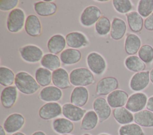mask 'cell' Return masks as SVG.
<instances>
[{"mask_svg": "<svg viewBox=\"0 0 153 135\" xmlns=\"http://www.w3.org/2000/svg\"><path fill=\"white\" fill-rule=\"evenodd\" d=\"M35 80L40 86H48L52 81V73L50 70L44 67H39L36 70Z\"/></svg>", "mask_w": 153, "mask_h": 135, "instance_id": "cell-33", "label": "cell"}, {"mask_svg": "<svg viewBox=\"0 0 153 135\" xmlns=\"http://www.w3.org/2000/svg\"><path fill=\"white\" fill-rule=\"evenodd\" d=\"M60 135H72V134H60Z\"/></svg>", "mask_w": 153, "mask_h": 135, "instance_id": "cell-50", "label": "cell"}, {"mask_svg": "<svg viewBox=\"0 0 153 135\" xmlns=\"http://www.w3.org/2000/svg\"><path fill=\"white\" fill-rule=\"evenodd\" d=\"M82 135H92V134H90V133H84V134H83Z\"/></svg>", "mask_w": 153, "mask_h": 135, "instance_id": "cell-49", "label": "cell"}, {"mask_svg": "<svg viewBox=\"0 0 153 135\" xmlns=\"http://www.w3.org/2000/svg\"><path fill=\"white\" fill-rule=\"evenodd\" d=\"M33 9L38 15L41 17H48L56 14L57 6L53 1H41L34 4Z\"/></svg>", "mask_w": 153, "mask_h": 135, "instance_id": "cell-21", "label": "cell"}, {"mask_svg": "<svg viewBox=\"0 0 153 135\" xmlns=\"http://www.w3.org/2000/svg\"><path fill=\"white\" fill-rule=\"evenodd\" d=\"M99 122V117L94 110H88L83 117L80 129L85 131H90L94 129Z\"/></svg>", "mask_w": 153, "mask_h": 135, "instance_id": "cell-30", "label": "cell"}, {"mask_svg": "<svg viewBox=\"0 0 153 135\" xmlns=\"http://www.w3.org/2000/svg\"><path fill=\"white\" fill-rule=\"evenodd\" d=\"M112 115L115 120L122 125L132 123L134 121V115L132 112L124 106L114 109Z\"/></svg>", "mask_w": 153, "mask_h": 135, "instance_id": "cell-27", "label": "cell"}, {"mask_svg": "<svg viewBox=\"0 0 153 135\" xmlns=\"http://www.w3.org/2000/svg\"><path fill=\"white\" fill-rule=\"evenodd\" d=\"M52 82L54 86L62 89L71 87L69 74L68 71L63 68H59L52 73Z\"/></svg>", "mask_w": 153, "mask_h": 135, "instance_id": "cell-17", "label": "cell"}, {"mask_svg": "<svg viewBox=\"0 0 153 135\" xmlns=\"http://www.w3.org/2000/svg\"><path fill=\"white\" fill-rule=\"evenodd\" d=\"M98 135H111V134H108V133H100V134H99Z\"/></svg>", "mask_w": 153, "mask_h": 135, "instance_id": "cell-48", "label": "cell"}, {"mask_svg": "<svg viewBox=\"0 0 153 135\" xmlns=\"http://www.w3.org/2000/svg\"><path fill=\"white\" fill-rule=\"evenodd\" d=\"M144 27L148 31H153V12L144 20Z\"/></svg>", "mask_w": 153, "mask_h": 135, "instance_id": "cell-41", "label": "cell"}, {"mask_svg": "<svg viewBox=\"0 0 153 135\" xmlns=\"http://www.w3.org/2000/svg\"><path fill=\"white\" fill-rule=\"evenodd\" d=\"M25 30L26 33L30 36H39L41 34L42 27L39 18L34 14L29 15L26 19Z\"/></svg>", "mask_w": 153, "mask_h": 135, "instance_id": "cell-20", "label": "cell"}, {"mask_svg": "<svg viewBox=\"0 0 153 135\" xmlns=\"http://www.w3.org/2000/svg\"><path fill=\"white\" fill-rule=\"evenodd\" d=\"M11 135H26L25 133H22V132H20V131H18L17 133H13Z\"/></svg>", "mask_w": 153, "mask_h": 135, "instance_id": "cell-46", "label": "cell"}, {"mask_svg": "<svg viewBox=\"0 0 153 135\" xmlns=\"http://www.w3.org/2000/svg\"><path fill=\"white\" fill-rule=\"evenodd\" d=\"M16 75L9 68L1 66L0 67V84L5 87L11 86L15 81Z\"/></svg>", "mask_w": 153, "mask_h": 135, "instance_id": "cell-34", "label": "cell"}, {"mask_svg": "<svg viewBox=\"0 0 153 135\" xmlns=\"http://www.w3.org/2000/svg\"><path fill=\"white\" fill-rule=\"evenodd\" d=\"M93 108L99 117V123L107 120L111 114V107L106 99L103 97L96 98L93 102Z\"/></svg>", "mask_w": 153, "mask_h": 135, "instance_id": "cell-12", "label": "cell"}, {"mask_svg": "<svg viewBox=\"0 0 153 135\" xmlns=\"http://www.w3.org/2000/svg\"><path fill=\"white\" fill-rule=\"evenodd\" d=\"M149 82V70L136 73L130 80L129 87L133 92H140L148 86Z\"/></svg>", "mask_w": 153, "mask_h": 135, "instance_id": "cell-9", "label": "cell"}, {"mask_svg": "<svg viewBox=\"0 0 153 135\" xmlns=\"http://www.w3.org/2000/svg\"><path fill=\"white\" fill-rule=\"evenodd\" d=\"M111 29V23L109 18L105 16H102L95 24V31L97 34L101 36L107 35Z\"/></svg>", "mask_w": 153, "mask_h": 135, "instance_id": "cell-36", "label": "cell"}, {"mask_svg": "<svg viewBox=\"0 0 153 135\" xmlns=\"http://www.w3.org/2000/svg\"><path fill=\"white\" fill-rule=\"evenodd\" d=\"M148 96L143 92H135L129 96L125 107L131 112L142 111L146 106Z\"/></svg>", "mask_w": 153, "mask_h": 135, "instance_id": "cell-7", "label": "cell"}, {"mask_svg": "<svg viewBox=\"0 0 153 135\" xmlns=\"http://www.w3.org/2000/svg\"><path fill=\"white\" fill-rule=\"evenodd\" d=\"M18 0H0V10L2 11L13 10L17 6Z\"/></svg>", "mask_w": 153, "mask_h": 135, "instance_id": "cell-40", "label": "cell"}, {"mask_svg": "<svg viewBox=\"0 0 153 135\" xmlns=\"http://www.w3.org/2000/svg\"><path fill=\"white\" fill-rule=\"evenodd\" d=\"M126 16L128 27L131 32L139 33L142 30L144 26V21L143 17L137 11H131L126 14Z\"/></svg>", "mask_w": 153, "mask_h": 135, "instance_id": "cell-28", "label": "cell"}, {"mask_svg": "<svg viewBox=\"0 0 153 135\" xmlns=\"http://www.w3.org/2000/svg\"><path fill=\"white\" fill-rule=\"evenodd\" d=\"M149 78H150V81L153 84V68H152L149 71Z\"/></svg>", "mask_w": 153, "mask_h": 135, "instance_id": "cell-45", "label": "cell"}, {"mask_svg": "<svg viewBox=\"0 0 153 135\" xmlns=\"http://www.w3.org/2000/svg\"><path fill=\"white\" fill-rule=\"evenodd\" d=\"M31 135H47L45 134V132L41 131V130H38V131H36L34 133H33Z\"/></svg>", "mask_w": 153, "mask_h": 135, "instance_id": "cell-43", "label": "cell"}, {"mask_svg": "<svg viewBox=\"0 0 153 135\" xmlns=\"http://www.w3.org/2000/svg\"><path fill=\"white\" fill-rule=\"evenodd\" d=\"M95 2H108L109 1H107V0H96L94 1Z\"/></svg>", "mask_w": 153, "mask_h": 135, "instance_id": "cell-47", "label": "cell"}, {"mask_svg": "<svg viewBox=\"0 0 153 135\" xmlns=\"http://www.w3.org/2000/svg\"><path fill=\"white\" fill-rule=\"evenodd\" d=\"M134 122L142 127L153 128V112L143 109L133 114Z\"/></svg>", "mask_w": 153, "mask_h": 135, "instance_id": "cell-29", "label": "cell"}, {"mask_svg": "<svg viewBox=\"0 0 153 135\" xmlns=\"http://www.w3.org/2000/svg\"><path fill=\"white\" fill-rule=\"evenodd\" d=\"M127 26L125 21L118 17H114L111 22V37L115 40H121L125 35Z\"/></svg>", "mask_w": 153, "mask_h": 135, "instance_id": "cell-22", "label": "cell"}, {"mask_svg": "<svg viewBox=\"0 0 153 135\" xmlns=\"http://www.w3.org/2000/svg\"><path fill=\"white\" fill-rule=\"evenodd\" d=\"M6 131L2 125L0 126V135H6Z\"/></svg>", "mask_w": 153, "mask_h": 135, "instance_id": "cell-44", "label": "cell"}, {"mask_svg": "<svg viewBox=\"0 0 153 135\" xmlns=\"http://www.w3.org/2000/svg\"><path fill=\"white\" fill-rule=\"evenodd\" d=\"M62 114V106L57 102H47L42 105L38 115L43 120H50L57 118Z\"/></svg>", "mask_w": 153, "mask_h": 135, "instance_id": "cell-11", "label": "cell"}, {"mask_svg": "<svg viewBox=\"0 0 153 135\" xmlns=\"http://www.w3.org/2000/svg\"><path fill=\"white\" fill-rule=\"evenodd\" d=\"M88 98V90L85 87L82 86L75 87L70 95L71 103L81 108L86 105Z\"/></svg>", "mask_w": 153, "mask_h": 135, "instance_id": "cell-18", "label": "cell"}, {"mask_svg": "<svg viewBox=\"0 0 153 135\" xmlns=\"http://www.w3.org/2000/svg\"><path fill=\"white\" fill-rule=\"evenodd\" d=\"M41 64L44 68L54 71L60 68L61 61L57 55L49 53L43 56L41 60Z\"/></svg>", "mask_w": 153, "mask_h": 135, "instance_id": "cell-32", "label": "cell"}, {"mask_svg": "<svg viewBox=\"0 0 153 135\" xmlns=\"http://www.w3.org/2000/svg\"><path fill=\"white\" fill-rule=\"evenodd\" d=\"M18 98V90L14 86L4 87L1 93V102L5 109L11 108L16 103Z\"/></svg>", "mask_w": 153, "mask_h": 135, "instance_id": "cell-15", "label": "cell"}, {"mask_svg": "<svg viewBox=\"0 0 153 135\" xmlns=\"http://www.w3.org/2000/svg\"><path fill=\"white\" fill-rule=\"evenodd\" d=\"M119 87V82L114 77H105L101 79L96 84V95L97 96H106Z\"/></svg>", "mask_w": 153, "mask_h": 135, "instance_id": "cell-8", "label": "cell"}, {"mask_svg": "<svg viewBox=\"0 0 153 135\" xmlns=\"http://www.w3.org/2000/svg\"><path fill=\"white\" fill-rule=\"evenodd\" d=\"M26 15L24 11L21 8H15L11 10L7 17V28L11 33L20 32L25 25Z\"/></svg>", "mask_w": 153, "mask_h": 135, "instance_id": "cell-3", "label": "cell"}, {"mask_svg": "<svg viewBox=\"0 0 153 135\" xmlns=\"http://www.w3.org/2000/svg\"><path fill=\"white\" fill-rule=\"evenodd\" d=\"M146 108V109L153 112V95L148 98Z\"/></svg>", "mask_w": 153, "mask_h": 135, "instance_id": "cell-42", "label": "cell"}, {"mask_svg": "<svg viewBox=\"0 0 153 135\" xmlns=\"http://www.w3.org/2000/svg\"><path fill=\"white\" fill-rule=\"evenodd\" d=\"M65 39L67 45L70 48L78 49L87 46L89 44L86 36L79 32H72L67 34Z\"/></svg>", "mask_w": 153, "mask_h": 135, "instance_id": "cell-16", "label": "cell"}, {"mask_svg": "<svg viewBox=\"0 0 153 135\" xmlns=\"http://www.w3.org/2000/svg\"><path fill=\"white\" fill-rule=\"evenodd\" d=\"M112 5L115 10L120 14H127L131 11L133 5L130 0H113Z\"/></svg>", "mask_w": 153, "mask_h": 135, "instance_id": "cell-39", "label": "cell"}, {"mask_svg": "<svg viewBox=\"0 0 153 135\" xmlns=\"http://www.w3.org/2000/svg\"><path fill=\"white\" fill-rule=\"evenodd\" d=\"M25 124L24 116L19 113H13L5 120L3 127L8 134H13L21 130Z\"/></svg>", "mask_w": 153, "mask_h": 135, "instance_id": "cell-10", "label": "cell"}, {"mask_svg": "<svg viewBox=\"0 0 153 135\" xmlns=\"http://www.w3.org/2000/svg\"><path fill=\"white\" fill-rule=\"evenodd\" d=\"M128 97V95L126 91L117 89L107 96L106 101L109 106L115 109L126 105Z\"/></svg>", "mask_w": 153, "mask_h": 135, "instance_id": "cell-19", "label": "cell"}, {"mask_svg": "<svg viewBox=\"0 0 153 135\" xmlns=\"http://www.w3.org/2000/svg\"><path fill=\"white\" fill-rule=\"evenodd\" d=\"M81 53L78 49L68 48L60 55V59L65 65H70L78 63L81 59Z\"/></svg>", "mask_w": 153, "mask_h": 135, "instance_id": "cell-26", "label": "cell"}, {"mask_svg": "<svg viewBox=\"0 0 153 135\" xmlns=\"http://www.w3.org/2000/svg\"><path fill=\"white\" fill-rule=\"evenodd\" d=\"M142 46L139 36L134 33H128L124 41V50L127 54L134 55Z\"/></svg>", "mask_w": 153, "mask_h": 135, "instance_id": "cell-23", "label": "cell"}, {"mask_svg": "<svg viewBox=\"0 0 153 135\" xmlns=\"http://www.w3.org/2000/svg\"><path fill=\"white\" fill-rule=\"evenodd\" d=\"M63 97L62 90L54 86L44 87L39 93L38 98L45 102H57Z\"/></svg>", "mask_w": 153, "mask_h": 135, "instance_id": "cell-14", "label": "cell"}, {"mask_svg": "<svg viewBox=\"0 0 153 135\" xmlns=\"http://www.w3.org/2000/svg\"><path fill=\"white\" fill-rule=\"evenodd\" d=\"M119 135H145L142 127L136 123L121 125L118 131Z\"/></svg>", "mask_w": 153, "mask_h": 135, "instance_id": "cell-35", "label": "cell"}, {"mask_svg": "<svg viewBox=\"0 0 153 135\" xmlns=\"http://www.w3.org/2000/svg\"><path fill=\"white\" fill-rule=\"evenodd\" d=\"M137 11L142 17L147 18L153 12V0L139 1Z\"/></svg>", "mask_w": 153, "mask_h": 135, "instance_id": "cell-38", "label": "cell"}, {"mask_svg": "<svg viewBox=\"0 0 153 135\" xmlns=\"http://www.w3.org/2000/svg\"><path fill=\"white\" fill-rule=\"evenodd\" d=\"M22 59L28 63H36L41 61L43 57L42 50L36 45H27L19 49Z\"/></svg>", "mask_w": 153, "mask_h": 135, "instance_id": "cell-6", "label": "cell"}, {"mask_svg": "<svg viewBox=\"0 0 153 135\" xmlns=\"http://www.w3.org/2000/svg\"><path fill=\"white\" fill-rule=\"evenodd\" d=\"M137 54L144 63L149 64L153 62V47L151 45L149 44L142 45Z\"/></svg>", "mask_w": 153, "mask_h": 135, "instance_id": "cell-37", "label": "cell"}, {"mask_svg": "<svg viewBox=\"0 0 153 135\" xmlns=\"http://www.w3.org/2000/svg\"><path fill=\"white\" fill-rule=\"evenodd\" d=\"M102 17V11L97 6L87 7L82 12L79 21L82 26L85 27L93 26Z\"/></svg>", "mask_w": 153, "mask_h": 135, "instance_id": "cell-5", "label": "cell"}, {"mask_svg": "<svg viewBox=\"0 0 153 135\" xmlns=\"http://www.w3.org/2000/svg\"><path fill=\"white\" fill-rule=\"evenodd\" d=\"M70 82L72 85L77 86H87L94 83L93 73L86 68H76L72 70L69 74Z\"/></svg>", "mask_w": 153, "mask_h": 135, "instance_id": "cell-2", "label": "cell"}, {"mask_svg": "<svg viewBox=\"0 0 153 135\" xmlns=\"http://www.w3.org/2000/svg\"><path fill=\"white\" fill-rule=\"evenodd\" d=\"M86 62L89 70L96 75H102L106 70L107 64L105 59L97 52L89 53L87 56Z\"/></svg>", "mask_w": 153, "mask_h": 135, "instance_id": "cell-4", "label": "cell"}, {"mask_svg": "<svg viewBox=\"0 0 153 135\" xmlns=\"http://www.w3.org/2000/svg\"><path fill=\"white\" fill-rule=\"evenodd\" d=\"M14 84L20 92L27 95L35 93L41 87L35 79L25 71H20L16 74Z\"/></svg>", "mask_w": 153, "mask_h": 135, "instance_id": "cell-1", "label": "cell"}, {"mask_svg": "<svg viewBox=\"0 0 153 135\" xmlns=\"http://www.w3.org/2000/svg\"><path fill=\"white\" fill-rule=\"evenodd\" d=\"M124 65L128 70L135 73L145 71L146 68V64L136 55H129L126 57Z\"/></svg>", "mask_w": 153, "mask_h": 135, "instance_id": "cell-31", "label": "cell"}, {"mask_svg": "<svg viewBox=\"0 0 153 135\" xmlns=\"http://www.w3.org/2000/svg\"><path fill=\"white\" fill-rule=\"evenodd\" d=\"M65 37L60 34L52 36L47 42V48L50 53L57 55L62 53L66 47Z\"/></svg>", "mask_w": 153, "mask_h": 135, "instance_id": "cell-25", "label": "cell"}, {"mask_svg": "<svg viewBox=\"0 0 153 135\" xmlns=\"http://www.w3.org/2000/svg\"><path fill=\"white\" fill-rule=\"evenodd\" d=\"M52 128L57 134H68L73 131L74 125L72 121L66 118H57L52 122Z\"/></svg>", "mask_w": 153, "mask_h": 135, "instance_id": "cell-24", "label": "cell"}, {"mask_svg": "<svg viewBox=\"0 0 153 135\" xmlns=\"http://www.w3.org/2000/svg\"><path fill=\"white\" fill-rule=\"evenodd\" d=\"M86 110L71 103H66L62 106V114L65 118L72 122L82 120L86 113Z\"/></svg>", "mask_w": 153, "mask_h": 135, "instance_id": "cell-13", "label": "cell"}]
</instances>
